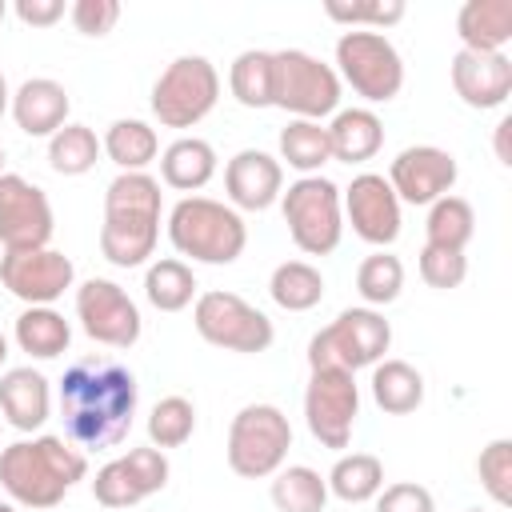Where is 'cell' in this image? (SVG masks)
Segmentation results:
<instances>
[{"mask_svg":"<svg viewBox=\"0 0 512 512\" xmlns=\"http://www.w3.org/2000/svg\"><path fill=\"white\" fill-rule=\"evenodd\" d=\"M60 416L80 452L116 448L136 416V376L108 356L76 360L60 380Z\"/></svg>","mask_w":512,"mask_h":512,"instance_id":"cell-1","label":"cell"},{"mask_svg":"<svg viewBox=\"0 0 512 512\" xmlns=\"http://www.w3.org/2000/svg\"><path fill=\"white\" fill-rule=\"evenodd\" d=\"M84 476H88V456L64 436H32L0 452L4 492L32 512L56 508Z\"/></svg>","mask_w":512,"mask_h":512,"instance_id":"cell-2","label":"cell"},{"mask_svg":"<svg viewBox=\"0 0 512 512\" xmlns=\"http://www.w3.org/2000/svg\"><path fill=\"white\" fill-rule=\"evenodd\" d=\"M160 180L148 172H120L104 192L100 256L116 268H140L160 240Z\"/></svg>","mask_w":512,"mask_h":512,"instance_id":"cell-3","label":"cell"},{"mask_svg":"<svg viewBox=\"0 0 512 512\" xmlns=\"http://www.w3.org/2000/svg\"><path fill=\"white\" fill-rule=\"evenodd\" d=\"M168 240L196 264H236L248 248V224L232 204L212 196H184L168 212Z\"/></svg>","mask_w":512,"mask_h":512,"instance_id":"cell-4","label":"cell"},{"mask_svg":"<svg viewBox=\"0 0 512 512\" xmlns=\"http://www.w3.org/2000/svg\"><path fill=\"white\" fill-rule=\"evenodd\" d=\"M340 76L332 64L304 48L272 52V108L292 112V120H324L340 112Z\"/></svg>","mask_w":512,"mask_h":512,"instance_id":"cell-5","label":"cell"},{"mask_svg":"<svg viewBox=\"0 0 512 512\" xmlns=\"http://www.w3.org/2000/svg\"><path fill=\"white\" fill-rule=\"evenodd\" d=\"M280 212L288 224L292 244L304 256H328L336 252L344 236V204L340 188L328 176H300L280 192Z\"/></svg>","mask_w":512,"mask_h":512,"instance_id":"cell-6","label":"cell"},{"mask_svg":"<svg viewBox=\"0 0 512 512\" xmlns=\"http://www.w3.org/2000/svg\"><path fill=\"white\" fill-rule=\"evenodd\" d=\"M336 76L368 104H388L404 88V60L384 32L348 28L336 40Z\"/></svg>","mask_w":512,"mask_h":512,"instance_id":"cell-7","label":"cell"},{"mask_svg":"<svg viewBox=\"0 0 512 512\" xmlns=\"http://www.w3.org/2000/svg\"><path fill=\"white\" fill-rule=\"evenodd\" d=\"M392 344V324L376 308H344L328 328L308 340V368H372Z\"/></svg>","mask_w":512,"mask_h":512,"instance_id":"cell-8","label":"cell"},{"mask_svg":"<svg viewBox=\"0 0 512 512\" xmlns=\"http://www.w3.org/2000/svg\"><path fill=\"white\" fill-rule=\"evenodd\" d=\"M292 424L276 404H244L228 424V468L244 480H264L284 468Z\"/></svg>","mask_w":512,"mask_h":512,"instance_id":"cell-9","label":"cell"},{"mask_svg":"<svg viewBox=\"0 0 512 512\" xmlns=\"http://www.w3.org/2000/svg\"><path fill=\"white\" fill-rule=\"evenodd\" d=\"M220 100V72L208 56H176L152 84V116L164 128H196Z\"/></svg>","mask_w":512,"mask_h":512,"instance_id":"cell-10","label":"cell"},{"mask_svg":"<svg viewBox=\"0 0 512 512\" xmlns=\"http://www.w3.org/2000/svg\"><path fill=\"white\" fill-rule=\"evenodd\" d=\"M192 324H196L200 340H208L212 348H224V352H248L252 356V352H268L276 340L272 320L256 304H248L236 292H220V288L196 296Z\"/></svg>","mask_w":512,"mask_h":512,"instance_id":"cell-11","label":"cell"},{"mask_svg":"<svg viewBox=\"0 0 512 512\" xmlns=\"http://www.w3.org/2000/svg\"><path fill=\"white\" fill-rule=\"evenodd\" d=\"M360 416V388H356V372H340V368H312L308 388H304V420L308 432L324 444V448H348L352 428Z\"/></svg>","mask_w":512,"mask_h":512,"instance_id":"cell-12","label":"cell"},{"mask_svg":"<svg viewBox=\"0 0 512 512\" xmlns=\"http://www.w3.org/2000/svg\"><path fill=\"white\" fill-rule=\"evenodd\" d=\"M76 320L84 336L104 348H132L144 328L136 300L116 280H104V276H92L76 288Z\"/></svg>","mask_w":512,"mask_h":512,"instance_id":"cell-13","label":"cell"},{"mask_svg":"<svg viewBox=\"0 0 512 512\" xmlns=\"http://www.w3.org/2000/svg\"><path fill=\"white\" fill-rule=\"evenodd\" d=\"M56 228L52 204L44 188L32 180L4 172L0 176V244L4 252H28V248H48Z\"/></svg>","mask_w":512,"mask_h":512,"instance_id":"cell-14","label":"cell"},{"mask_svg":"<svg viewBox=\"0 0 512 512\" xmlns=\"http://www.w3.org/2000/svg\"><path fill=\"white\" fill-rule=\"evenodd\" d=\"M76 280V268L56 248H28L0 256V284L28 308H52Z\"/></svg>","mask_w":512,"mask_h":512,"instance_id":"cell-15","label":"cell"},{"mask_svg":"<svg viewBox=\"0 0 512 512\" xmlns=\"http://www.w3.org/2000/svg\"><path fill=\"white\" fill-rule=\"evenodd\" d=\"M168 456L160 448H128L124 456L108 460L96 480H92V496L104 508H132L140 500H148L152 492H160L168 484Z\"/></svg>","mask_w":512,"mask_h":512,"instance_id":"cell-16","label":"cell"},{"mask_svg":"<svg viewBox=\"0 0 512 512\" xmlns=\"http://www.w3.org/2000/svg\"><path fill=\"white\" fill-rule=\"evenodd\" d=\"M344 204V220L352 224V232L372 244V248H388L400 236V200L392 192V184L380 172H360L352 176V184L340 192Z\"/></svg>","mask_w":512,"mask_h":512,"instance_id":"cell-17","label":"cell"},{"mask_svg":"<svg viewBox=\"0 0 512 512\" xmlns=\"http://www.w3.org/2000/svg\"><path fill=\"white\" fill-rule=\"evenodd\" d=\"M460 168H456V156L436 148V144H412L404 148L392 168H388V184L396 192L400 204H436L440 196L452 192Z\"/></svg>","mask_w":512,"mask_h":512,"instance_id":"cell-18","label":"cell"},{"mask_svg":"<svg viewBox=\"0 0 512 512\" xmlns=\"http://www.w3.org/2000/svg\"><path fill=\"white\" fill-rule=\"evenodd\" d=\"M224 192L236 212H264L284 192V164L260 148H240L224 164Z\"/></svg>","mask_w":512,"mask_h":512,"instance_id":"cell-19","label":"cell"},{"mask_svg":"<svg viewBox=\"0 0 512 512\" xmlns=\"http://www.w3.org/2000/svg\"><path fill=\"white\" fill-rule=\"evenodd\" d=\"M452 88L468 108H500L512 96V60L508 52H468L452 56Z\"/></svg>","mask_w":512,"mask_h":512,"instance_id":"cell-20","label":"cell"},{"mask_svg":"<svg viewBox=\"0 0 512 512\" xmlns=\"http://www.w3.org/2000/svg\"><path fill=\"white\" fill-rule=\"evenodd\" d=\"M68 88L48 76H32L12 92V120L24 136H56L68 124Z\"/></svg>","mask_w":512,"mask_h":512,"instance_id":"cell-21","label":"cell"},{"mask_svg":"<svg viewBox=\"0 0 512 512\" xmlns=\"http://www.w3.org/2000/svg\"><path fill=\"white\" fill-rule=\"evenodd\" d=\"M0 412L16 432H36L52 416V388L48 376L36 372L32 364L8 368L0 376Z\"/></svg>","mask_w":512,"mask_h":512,"instance_id":"cell-22","label":"cell"},{"mask_svg":"<svg viewBox=\"0 0 512 512\" xmlns=\"http://www.w3.org/2000/svg\"><path fill=\"white\" fill-rule=\"evenodd\" d=\"M456 32L468 52H504L512 40V0H468L456 12Z\"/></svg>","mask_w":512,"mask_h":512,"instance_id":"cell-23","label":"cell"},{"mask_svg":"<svg viewBox=\"0 0 512 512\" xmlns=\"http://www.w3.org/2000/svg\"><path fill=\"white\" fill-rule=\"evenodd\" d=\"M328 144H332V160L364 164L384 148V124L372 108H340L328 124Z\"/></svg>","mask_w":512,"mask_h":512,"instance_id":"cell-24","label":"cell"},{"mask_svg":"<svg viewBox=\"0 0 512 512\" xmlns=\"http://www.w3.org/2000/svg\"><path fill=\"white\" fill-rule=\"evenodd\" d=\"M216 176V148L200 136H180L160 152V180L176 192H200Z\"/></svg>","mask_w":512,"mask_h":512,"instance_id":"cell-25","label":"cell"},{"mask_svg":"<svg viewBox=\"0 0 512 512\" xmlns=\"http://www.w3.org/2000/svg\"><path fill=\"white\" fill-rule=\"evenodd\" d=\"M12 340L32 360H56L72 344V324L56 308H24L12 324Z\"/></svg>","mask_w":512,"mask_h":512,"instance_id":"cell-26","label":"cell"},{"mask_svg":"<svg viewBox=\"0 0 512 512\" xmlns=\"http://www.w3.org/2000/svg\"><path fill=\"white\" fill-rule=\"evenodd\" d=\"M372 400L388 416H408L424 404V376L408 360L372 364Z\"/></svg>","mask_w":512,"mask_h":512,"instance_id":"cell-27","label":"cell"},{"mask_svg":"<svg viewBox=\"0 0 512 512\" xmlns=\"http://www.w3.org/2000/svg\"><path fill=\"white\" fill-rule=\"evenodd\" d=\"M100 148L120 172H144L160 156V136L144 120H112Z\"/></svg>","mask_w":512,"mask_h":512,"instance_id":"cell-28","label":"cell"},{"mask_svg":"<svg viewBox=\"0 0 512 512\" xmlns=\"http://www.w3.org/2000/svg\"><path fill=\"white\" fill-rule=\"evenodd\" d=\"M280 160L296 168L300 176H320V168L332 160L328 124L320 120H288L280 128Z\"/></svg>","mask_w":512,"mask_h":512,"instance_id":"cell-29","label":"cell"},{"mask_svg":"<svg viewBox=\"0 0 512 512\" xmlns=\"http://www.w3.org/2000/svg\"><path fill=\"white\" fill-rule=\"evenodd\" d=\"M324 480H328V492L336 500L364 504V500H376V492L384 488V464L372 452H348L332 464V472Z\"/></svg>","mask_w":512,"mask_h":512,"instance_id":"cell-30","label":"cell"},{"mask_svg":"<svg viewBox=\"0 0 512 512\" xmlns=\"http://www.w3.org/2000/svg\"><path fill=\"white\" fill-rule=\"evenodd\" d=\"M196 276L184 260L176 256H164V260H152L148 272H144V296L152 308L160 312H184L192 300H196Z\"/></svg>","mask_w":512,"mask_h":512,"instance_id":"cell-31","label":"cell"},{"mask_svg":"<svg viewBox=\"0 0 512 512\" xmlns=\"http://www.w3.org/2000/svg\"><path fill=\"white\" fill-rule=\"evenodd\" d=\"M268 296L284 308V312H308L324 300V276L316 264L308 260H284L272 268L268 280Z\"/></svg>","mask_w":512,"mask_h":512,"instance_id":"cell-32","label":"cell"},{"mask_svg":"<svg viewBox=\"0 0 512 512\" xmlns=\"http://www.w3.org/2000/svg\"><path fill=\"white\" fill-rule=\"evenodd\" d=\"M272 504L276 512H324L328 480L308 464H288L272 472Z\"/></svg>","mask_w":512,"mask_h":512,"instance_id":"cell-33","label":"cell"},{"mask_svg":"<svg viewBox=\"0 0 512 512\" xmlns=\"http://www.w3.org/2000/svg\"><path fill=\"white\" fill-rule=\"evenodd\" d=\"M424 244H436V248H452V252H464L468 240L476 236V212L464 196H440L436 204H428V220H424Z\"/></svg>","mask_w":512,"mask_h":512,"instance_id":"cell-34","label":"cell"},{"mask_svg":"<svg viewBox=\"0 0 512 512\" xmlns=\"http://www.w3.org/2000/svg\"><path fill=\"white\" fill-rule=\"evenodd\" d=\"M228 88L244 108H272V52L248 48L228 68Z\"/></svg>","mask_w":512,"mask_h":512,"instance_id":"cell-35","label":"cell"},{"mask_svg":"<svg viewBox=\"0 0 512 512\" xmlns=\"http://www.w3.org/2000/svg\"><path fill=\"white\" fill-rule=\"evenodd\" d=\"M100 152L104 148H100V140H96V132L88 124H64L48 140V164L60 176H84V172H92L96 160H100Z\"/></svg>","mask_w":512,"mask_h":512,"instance_id":"cell-36","label":"cell"},{"mask_svg":"<svg viewBox=\"0 0 512 512\" xmlns=\"http://www.w3.org/2000/svg\"><path fill=\"white\" fill-rule=\"evenodd\" d=\"M400 288H404V264H400V256H392L388 248H376L372 256L360 260V268H356V292H360V300L368 308L392 304L400 296Z\"/></svg>","mask_w":512,"mask_h":512,"instance_id":"cell-37","label":"cell"},{"mask_svg":"<svg viewBox=\"0 0 512 512\" xmlns=\"http://www.w3.org/2000/svg\"><path fill=\"white\" fill-rule=\"evenodd\" d=\"M196 432V408L188 396H160L148 412V440L152 448H180Z\"/></svg>","mask_w":512,"mask_h":512,"instance_id":"cell-38","label":"cell"},{"mask_svg":"<svg viewBox=\"0 0 512 512\" xmlns=\"http://www.w3.org/2000/svg\"><path fill=\"white\" fill-rule=\"evenodd\" d=\"M476 476H480V488H484L500 508L512 504V440H508V436H500V440H492L488 448H480V456H476Z\"/></svg>","mask_w":512,"mask_h":512,"instance_id":"cell-39","label":"cell"},{"mask_svg":"<svg viewBox=\"0 0 512 512\" xmlns=\"http://www.w3.org/2000/svg\"><path fill=\"white\" fill-rule=\"evenodd\" d=\"M468 276V256L464 252H452V248H436V244H424L420 248V280L428 288H460Z\"/></svg>","mask_w":512,"mask_h":512,"instance_id":"cell-40","label":"cell"},{"mask_svg":"<svg viewBox=\"0 0 512 512\" xmlns=\"http://www.w3.org/2000/svg\"><path fill=\"white\" fill-rule=\"evenodd\" d=\"M332 20L348 24V28H360V24H372V32H384L388 24L404 20V4L400 0H380V4H328L324 8Z\"/></svg>","mask_w":512,"mask_h":512,"instance_id":"cell-41","label":"cell"},{"mask_svg":"<svg viewBox=\"0 0 512 512\" xmlns=\"http://www.w3.org/2000/svg\"><path fill=\"white\" fill-rule=\"evenodd\" d=\"M68 16L80 36H108L120 20V4L116 0H76L68 8Z\"/></svg>","mask_w":512,"mask_h":512,"instance_id":"cell-42","label":"cell"},{"mask_svg":"<svg viewBox=\"0 0 512 512\" xmlns=\"http://www.w3.org/2000/svg\"><path fill=\"white\" fill-rule=\"evenodd\" d=\"M376 512H436V500L424 484L400 480V484H384L376 492Z\"/></svg>","mask_w":512,"mask_h":512,"instance_id":"cell-43","label":"cell"},{"mask_svg":"<svg viewBox=\"0 0 512 512\" xmlns=\"http://www.w3.org/2000/svg\"><path fill=\"white\" fill-rule=\"evenodd\" d=\"M12 12H16V20L28 24V28H52L56 20H64L68 4H64V0H16Z\"/></svg>","mask_w":512,"mask_h":512,"instance_id":"cell-44","label":"cell"},{"mask_svg":"<svg viewBox=\"0 0 512 512\" xmlns=\"http://www.w3.org/2000/svg\"><path fill=\"white\" fill-rule=\"evenodd\" d=\"M508 132H512V120L504 116V120L496 124V160H500V164H512V148H508Z\"/></svg>","mask_w":512,"mask_h":512,"instance_id":"cell-45","label":"cell"},{"mask_svg":"<svg viewBox=\"0 0 512 512\" xmlns=\"http://www.w3.org/2000/svg\"><path fill=\"white\" fill-rule=\"evenodd\" d=\"M8 108H12V92H8V80H4V72H0V120H4Z\"/></svg>","mask_w":512,"mask_h":512,"instance_id":"cell-46","label":"cell"},{"mask_svg":"<svg viewBox=\"0 0 512 512\" xmlns=\"http://www.w3.org/2000/svg\"><path fill=\"white\" fill-rule=\"evenodd\" d=\"M4 360H8V336L0 332V368H4Z\"/></svg>","mask_w":512,"mask_h":512,"instance_id":"cell-47","label":"cell"},{"mask_svg":"<svg viewBox=\"0 0 512 512\" xmlns=\"http://www.w3.org/2000/svg\"><path fill=\"white\" fill-rule=\"evenodd\" d=\"M0 512H16V508H12V504H8V500H0Z\"/></svg>","mask_w":512,"mask_h":512,"instance_id":"cell-48","label":"cell"},{"mask_svg":"<svg viewBox=\"0 0 512 512\" xmlns=\"http://www.w3.org/2000/svg\"><path fill=\"white\" fill-rule=\"evenodd\" d=\"M4 16H8V4H4V0H0V20H4Z\"/></svg>","mask_w":512,"mask_h":512,"instance_id":"cell-49","label":"cell"},{"mask_svg":"<svg viewBox=\"0 0 512 512\" xmlns=\"http://www.w3.org/2000/svg\"><path fill=\"white\" fill-rule=\"evenodd\" d=\"M0 176H4V148H0Z\"/></svg>","mask_w":512,"mask_h":512,"instance_id":"cell-50","label":"cell"},{"mask_svg":"<svg viewBox=\"0 0 512 512\" xmlns=\"http://www.w3.org/2000/svg\"><path fill=\"white\" fill-rule=\"evenodd\" d=\"M464 512H480V508H464Z\"/></svg>","mask_w":512,"mask_h":512,"instance_id":"cell-51","label":"cell"}]
</instances>
